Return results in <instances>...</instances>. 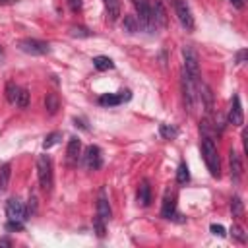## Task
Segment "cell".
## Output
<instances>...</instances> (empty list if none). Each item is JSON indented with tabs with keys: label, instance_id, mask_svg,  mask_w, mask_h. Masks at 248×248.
Returning a JSON list of instances; mask_svg holds the SVG:
<instances>
[{
	"label": "cell",
	"instance_id": "7402d4cb",
	"mask_svg": "<svg viewBox=\"0 0 248 248\" xmlns=\"http://www.w3.org/2000/svg\"><path fill=\"white\" fill-rule=\"evenodd\" d=\"M231 211H232V217H236V219H240L244 215V203H242V200L238 196H234L231 200Z\"/></svg>",
	"mask_w": 248,
	"mask_h": 248
},
{
	"label": "cell",
	"instance_id": "8992f818",
	"mask_svg": "<svg viewBox=\"0 0 248 248\" xmlns=\"http://www.w3.org/2000/svg\"><path fill=\"white\" fill-rule=\"evenodd\" d=\"M83 161H85V167H87L89 170H97V169H101V165H103L101 149H99L97 145H89V147H85Z\"/></svg>",
	"mask_w": 248,
	"mask_h": 248
},
{
	"label": "cell",
	"instance_id": "d6a6232c",
	"mask_svg": "<svg viewBox=\"0 0 248 248\" xmlns=\"http://www.w3.org/2000/svg\"><path fill=\"white\" fill-rule=\"evenodd\" d=\"M72 35L74 37H89L87 29H83V27H72Z\"/></svg>",
	"mask_w": 248,
	"mask_h": 248
},
{
	"label": "cell",
	"instance_id": "277c9868",
	"mask_svg": "<svg viewBox=\"0 0 248 248\" xmlns=\"http://www.w3.org/2000/svg\"><path fill=\"white\" fill-rule=\"evenodd\" d=\"M17 45L23 52L33 54V56H43V54H48V50H50L48 43L39 41V39H21Z\"/></svg>",
	"mask_w": 248,
	"mask_h": 248
},
{
	"label": "cell",
	"instance_id": "4fadbf2b",
	"mask_svg": "<svg viewBox=\"0 0 248 248\" xmlns=\"http://www.w3.org/2000/svg\"><path fill=\"white\" fill-rule=\"evenodd\" d=\"M105 4V10H107V16L110 21H116L120 12H122V6H120V0H103Z\"/></svg>",
	"mask_w": 248,
	"mask_h": 248
},
{
	"label": "cell",
	"instance_id": "2e32d148",
	"mask_svg": "<svg viewBox=\"0 0 248 248\" xmlns=\"http://www.w3.org/2000/svg\"><path fill=\"white\" fill-rule=\"evenodd\" d=\"M45 108H46L48 114H56V112H58V108H60V99H58L56 93H46V97H45Z\"/></svg>",
	"mask_w": 248,
	"mask_h": 248
},
{
	"label": "cell",
	"instance_id": "9a60e30c",
	"mask_svg": "<svg viewBox=\"0 0 248 248\" xmlns=\"http://www.w3.org/2000/svg\"><path fill=\"white\" fill-rule=\"evenodd\" d=\"M138 202L145 207V205H149V202H151V188H149V182L147 180H141V184H140V188H138Z\"/></svg>",
	"mask_w": 248,
	"mask_h": 248
},
{
	"label": "cell",
	"instance_id": "e0dca14e",
	"mask_svg": "<svg viewBox=\"0 0 248 248\" xmlns=\"http://www.w3.org/2000/svg\"><path fill=\"white\" fill-rule=\"evenodd\" d=\"M10 174H12V165H10V163L0 165V192H6V190H8Z\"/></svg>",
	"mask_w": 248,
	"mask_h": 248
},
{
	"label": "cell",
	"instance_id": "44dd1931",
	"mask_svg": "<svg viewBox=\"0 0 248 248\" xmlns=\"http://www.w3.org/2000/svg\"><path fill=\"white\" fill-rule=\"evenodd\" d=\"M17 95H19V87H17L14 81H8V83H6V99H8V103H10V105H16Z\"/></svg>",
	"mask_w": 248,
	"mask_h": 248
},
{
	"label": "cell",
	"instance_id": "484cf974",
	"mask_svg": "<svg viewBox=\"0 0 248 248\" xmlns=\"http://www.w3.org/2000/svg\"><path fill=\"white\" fill-rule=\"evenodd\" d=\"M16 105L19 108H27V105H29V91L27 89H19V95H17Z\"/></svg>",
	"mask_w": 248,
	"mask_h": 248
},
{
	"label": "cell",
	"instance_id": "4dcf8cb0",
	"mask_svg": "<svg viewBox=\"0 0 248 248\" xmlns=\"http://www.w3.org/2000/svg\"><path fill=\"white\" fill-rule=\"evenodd\" d=\"M68 6H70V10H72L74 14H78V12L83 8V0H68Z\"/></svg>",
	"mask_w": 248,
	"mask_h": 248
},
{
	"label": "cell",
	"instance_id": "836d02e7",
	"mask_svg": "<svg viewBox=\"0 0 248 248\" xmlns=\"http://www.w3.org/2000/svg\"><path fill=\"white\" fill-rule=\"evenodd\" d=\"M244 56H246V50H240V52L236 54V64H242V62H244Z\"/></svg>",
	"mask_w": 248,
	"mask_h": 248
},
{
	"label": "cell",
	"instance_id": "603a6c76",
	"mask_svg": "<svg viewBox=\"0 0 248 248\" xmlns=\"http://www.w3.org/2000/svg\"><path fill=\"white\" fill-rule=\"evenodd\" d=\"M176 180H178V184H186V182L190 180V172H188L186 163H180V165H178V170H176Z\"/></svg>",
	"mask_w": 248,
	"mask_h": 248
},
{
	"label": "cell",
	"instance_id": "3957f363",
	"mask_svg": "<svg viewBox=\"0 0 248 248\" xmlns=\"http://www.w3.org/2000/svg\"><path fill=\"white\" fill-rule=\"evenodd\" d=\"M182 56H184V70L188 72V76L194 81H200V60H198L196 50L190 45H184L182 46Z\"/></svg>",
	"mask_w": 248,
	"mask_h": 248
},
{
	"label": "cell",
	"instance_id": "ba28073f",
	"mask_svg": "<svg viewBox=\"0 0 248 248\" xmlns=\"http://www.w3.org/2000/svg\"><path fill=\"white\" fill-rule=\"evenodd\" d=\"M227 120L234 126H242L244 122V114H242V105H240V97L238 95H232L231 99V108H229V116Z\"/></svg>",
	"mask_w": 248,
	"mask_h": 248
},
{
	"label": "cell",
	"instance_id": "5bb4252c",
	"mask_svg": "<svg viewBox=\"0 0 248 248\" xmlns=\"http://www.w3.org/2000/svg\"><path fill=\"white\" fill-rule=\"evenodd\" d=\"M97 215H99L103 221H108V219H110V215H112L110 205H108V200L105 198V194H101V196H99V200H97Z\"/></svg>",
	"mask_w": 248,
	"mask_h": 248
},
{
	"label": "cell",
	"instance_id": "1f68e13d",
	"mask_svg": "<svg viewBox=\"0 0 248 248\" xmlns=\"http://www.w3.org/2000/svg\"><path fill=\"white\" fill-rule=\"evenodd\" d=\"M209 231H211L213 234H217V236H225V227H223V225H215V223H213V225L209 227Z\"/></svg>",
	"mask_w": 248,
	"mask_h": 248
},
{
	"label": "cell",
	"instance_id": "f546056e",
	"mask_svg": "<svg viewBox=\"0 0 248 248\" xmlns=\"http://www.w3.org/2000/svg\"><path fill=\"white\" fill-rule=\"evenodd\" d=\"M6 229H8V231H21V229H23V221H12V219H8Z\"/></svg>",
	"mask_w": 248,
	"mask_h": 248
},
{
	"label": "cell",
	"instance_id": "30bf717a",
	"mask_svg": "<svg viewBox=\"0 0 248 248\" xmlns=\"http://www.w3.org/2000/svg\"><path fill=\"white\" fill-rule=\"evenodd\" d=\"M132 95L130 91H120V93H107V95H101L99 97V103L105 105V107H114V105H120L122 101H128Z\"/></svg>",
	"mask_w": 248,
	"mask_h": 248
},
{
	"label": "cell",
	"instance_id": "52a82bcc",
	"mask_svg": "<svg viewBox=\"0 0 248 248\" xmlns=\"http://www.w3.org/2000/svg\"><path fill=\"white\" fill-rule=\"evenodd\" d=\"M6 215L12 221H23V219H27L25 217V205L17 198H10L8 200V203H6Z\"/></svg>",
	"mask_w": 248,
	"mask_h": 248
},
{
	"label": "cell",
	"instance_id": "e575fe53",
	"mask_svg": "<svg viewBox=\"0 0 248 248\" xmlns=\"http://www.w3.org/2000/svg\"><path fill=\"white\" fill-rule=\"evenodd\" d=\"M229 2H232L236 8H242L244 6V0H229Z\"/></svg>",
	"mask_w": 248,
	"mask_h": 248
},
{
	"label": "cell",
	"instance_id": "d4e9b609",
	"mask_svg": "<svg viewBox=\"0 0 248 248\" xmlns=\"http://www.w3.org/2000/svg\"><path fill=\"white\" fill-rule=\"evenodd\" d=\"M60 138H62L60 132H52V134H48V136L45 138V141H43V147H45V149H50L52 145H56V143L60 141Z\"/></svg>",
	"mask_w": 248,
	"mask_h": 248
},
{
	"label": "cell",
	"instance_id": "7a4b0ae2",
	"mask_svg": "<svg viewBox=\"0 0 248 248\" xmlns=\"http://www.w3.org/2000/svg\"><path fill=\"white\" fill-rule=\"evenodd\" d=\"M37 174H39V184L45 192H50L52 190V161L48 155H41L37 159Z\"/></svg>",
	"mask_w": 248,
	"mask_h": 248
},
{
	"label": "cell",
	"instance_id": "4316f807",
	"mask_svg": "<svg viewBox=\"0 0 248 248\" xmlns=\"http://www.w3.org/2000/svg\"><path fill=\"white\" fill-rule=\"evenodd\" d=\"M105 223H107V221H103L99 215L93 219V229H95L97 236H101V238H103V236H105V232H107V229H105Z\"/></svg>",
	"mask_w": 248,
	"mask_h": 248
},
{
	"label": "cell",
	"instance_id": "d6986e66",
	"mask_svg": "<svg viewBox=\"0 0 248 248\" xmlns=\"http://www.w3.org/2000/svg\"><path fill=\"white\" fill-rule=\"evenodd\" d=\"M161 215L165 219H170L174 215V198L172 196H165L163 200V207H161Z\"/></svg>",
	"mask_w": 248,
	"mask_h": 248
},
{
	"label": "cell",
	"instance_id": "5b68a950",
	"mask_svg": "<svg viewBox=\"0 0 248 248\" xmlns=\"http://www.w3.org/2000/svg\"><path fill=\"white\" fill-rule=\"evenodd\" d=\"M174 10H176V16H178L180 25L186 31H192L194 29V16H192V10H190L188 2L186 0H174Z\"/></svg>",
	"mask_w": 248,
	"mask_h": 248
},
{
	"label": "cell",
	"instance_id": "cb8c5ba5",
	"mask_svg": "<svg viewBox=\"0 0 248 248\" xmlns=\"http://www.w3.org/2000/svg\"><path fill=\"white\" fill-rule=\"evenodd\" d=\"M159 132H161V136L167 138V140H174V138L178 136V130H176L174 126H169V124H161Z\"/></svg>",
	"mask_w": 248,
	"mask_h": 248
},
{
	"label": "cell",
	"instance_id": "7c38bea8",
	"mask_svg": "<svg viewBox=\"0 0 248 248\" xmlns=\"http://www.w3.org/2000/svg\"><path fill=\"white\" fill-rule=\"evenodd\" d=\"M229 163H231V176H232L234 182H238L240 176H242V161H240V155L232 149L229 153Z\"/></svg>",
	"mask_w": 248,
	"mask_h": 248
},
{
	"label": "cell",
	"instance_id": "8fae6325",
	"mask_svg": "<svg viewBox=\"0 0 248 248\" xmlns=\"http://www.w3.org/2000/svg\"><path fill=\"white\" fill-rule=\"evenodd\" d=\"M79 155H81V141H79V138H70L68 147H66V159H68V163L70 165L78 163Z\"/></svg>",
	"mask_w": 248,
	"mask_h": 248
},
{
	"label": "cell",
	"instance_id": "f1b7e54d",
	"mask_svg": "<svg viewBox=\"0 0 248 248\" xmlns=\"http://www.w3.org/2000/svg\"><path fill=\"white\" fill-rule=\"evenodd\" d=\"M231 232H232V236H234V238H238L240 242H246V234H244V231H242L238 225H234Z\"/></svg>",
	"mask_w": 248,
	"mask_h": 248
},
{
	"label": "cell",
	"instance_id": "ac0fdd59",
	"mask_svg": "<svg viewBox=\"0 0 248 248\" xmlns=\"http://www.w3.org/2000/svg\"><path fill=\"white\" fill-rule=\"evenodd\" d=\"M93 66H95L99 72H105V70H112V68H114V62H112L108 56H95V58H93Z\"/></svg>",
	"mask_w": 248,
	"mask_h": 248
},
{
	"label": "cell",
	"instance_id": "6da1fadb",
	"mask_svg": "<svg viewBox=\"0 0 248 248\" xmlns=\"http://www.w3.org/2000/svg\"><path fill=\"white\" fill-rule=\"evenodd\" d=\"M202 155H203V161H205L207 170L211 172V176L219 178L221 176V163H219L217 145L211 138H202Z\"/></svg>",
	"mask_w": 248,
	"mask_h": 248
},
{
	"label": "cell",
	"instance_id": "9c48e42d",
	"mask_svg": "<svg viewBox=\"0 0 248 248\" xmlns=\"http://www.w3.org/2000/svg\"><path fill=\"white\" fill-rule=\"evenodd\" d=\"M151 16H153L155 27H161V29H165V27H167L169 17H167V10H165V6H163V2H161V0H155V2L151 4Z\"/></svg>",
	"mask_w": 248,
	"mask_h": 248
},
{
	"label": "cell",
	"instance_id": "83f0119b",
	"mask_svg": "<svg viewBox=\"0 0 248 248\" xmlns=\"http://www.w3.org/2000/svg\"><path fill=\"white\" fill-rule=\"evenodd\" d=\"M35 211H37V198L31 196V198H29V203H27V209H25V215H27V213H29V215H35Z\"/></svg>",
	"mask_w": 248,
	"mask_h": 248
},
{
	"label": "cell",
	"instance_id": "d590c367",
	"mask_svg": "<svg viewBox=\"0 0 248 248\" xmlns=\"http://www.w3.org/2000/svg\"><path fill=\"white\" fill-rule=\"evenodd\" d=\"M0 54H2V48H0Z\"/></svg>",
	"mask_w": 248,
	"mask_h": 248
},
{
	"label": "cell",
	"instance_id": "ffe728a7",
	"mask_svg": "<svg viewBox=\"0 0 248 248\" xmlns=\"http://www.w3.org/2000/svg\"><path fill=\"white\" fill-rule=\"evenodd\" d=\"M122 29L128 31V33H138L140 31V23H138V17L136 16H124V21H122Z\"/></svg>",
	"mask_w": 248,
	"mask_h": 248
}]
</instances>
